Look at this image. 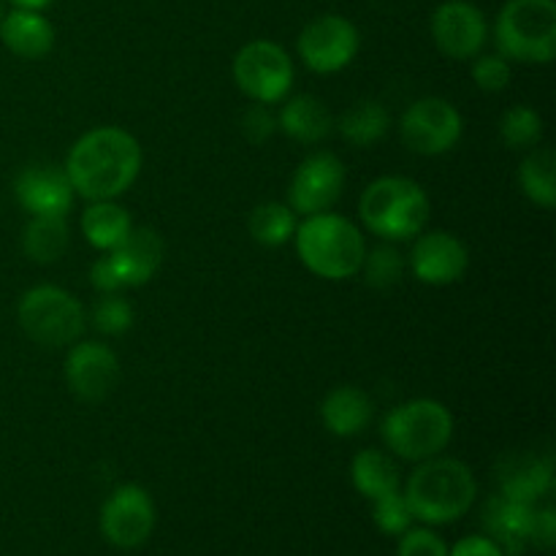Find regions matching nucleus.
<instances>
[{
  "mask_svg": "<svg viewBox=\"0 0 556 556\" xmlns=\"http://www.w3.org/2000/svg\"><path fill=\"white\" fill-rule=\"evenodd\" d=\"M63 168L76 195L87 201H112L139 177L141 147L128 130L106 125V128L87 130L71 147Z\"/></svg>",
  "mask_w": 556,
  "mask_h": 556,
  "instance_id": "1",
  "label": "nucleus"
},
{
  "mask_svg": "<svg viewBox=\"0 0 556 556\" xmlns=\"http://www.w3.org/2000/svg\"><path fill=\"white\" fill-rule=\"evenodd\" d=\"M478 494L476 476L459 459L432 456L407 478L405 500L413 519L424 525H451L472 508Z\"/></svg>",
  "mask_w": 556,
  "mask_h": 556,
  "instance_id": "2",
  "label": "nucleus"
},
{
  "mask_svg": "<svg viewBox=\"0 0 556 556\" xmlns=\"http://www.w3.org/2000/svg\"><path fill=\"white\" fill-rule=\"evenodd\" d=\"M296 253L302 264L313 275L324 280H348L358 275L367 255L362 231L348 217L320 212L307 215L302 226H296Z\"/></svg>",
  "mask_w": 556,
  "mask_h": 556,
  "instance_id": "3",
  "label": "nucleus"
},
{
  "mask_svg": "<svg viewBox=\"0 0 556 556\" xmlns=\"http://www.w3.org/2000/svg\"><path fill=\"white\" fill-rule=\"evenodd\" d=\"M362 220L386 242H407L424 231L429 220L427 190L407 177H380L358 201Z\"/></svg>",
  "mask_w": 556,
  "mask_h": 556,
  "instance_id": "4",
  "label": "nucleus"
},
{
  "mask_svg": "<svg viewBox=\"0 0 556 556\" xmlns=\"http://www.w3.org/2000/svg\"><path fill=\"white\" fill-rule=\"evenodd\" d=\"M383 440L405 462L438 456L454 438V416L438 400H413L394 407L383 421Z\"/></svg>",
  "mask_w": 556,
  "mask_h": 556,
  "instance_id": "5",
  "label": "nucleus"
},
{
  "mask_svg": "<svg viewBox=\"0 0 556 556\" xmlns=\"http://www.w3.org/2000/svg\"><path fill=\"white\" fill-rule=\"evenodd\" d=\"M500 54L519 63H552L556 54L554 0H508L494 27Z\"/></svg>",
  "mask_w": 556,
  "mask_h": 556,
  "instance_id": "6",
  "label": "nucleus"
},
{
  "mask_svg": "<svg viewBox=\"0 0 556 556\" xmlns=\"http://www.w3.org/2000/svg\"><path fill=\"white\" fill-rule=\"evenodd\" d=\"M22 331L43 348L71 345L85 331V309L79 299L58 286H36L22 293L16 304Z\"/></svg>",
  "mask_w": 556,
  "mask_h": 556,
  "instance_id": "7",
  "label": "nucleus"
},
{
  "mask_svg": "<svg viewBox=\"0 0 556 556\" xmlns=\"http://www.w3.org/2000/svg\"><path fill=\"white\" fill-rule=\"evenodd\" d=\"M233 79L255 103H277L293 87V63L275 41H250L233 58Z\"/></svg>",
  "mask_w": 556,
  "mask_h": 556,
  "instance_id": "8",
  "label": "nucleus"
},
{
  "mask_svg": "<svg viewBox=\"0 0 556 556\" xmlns=\"http://www.w3.org/2000/svg\"><path fill=\"white\" fill-rule=\"evenodd\" d=\"M400 136L416 155H443L462 139V114L445 98H421L402 114Z\"/></svg>",
  "mask_w": 556,
  "mask_h": 556,
  "instance_id": "9",
  "label": "nucleus"
},
{
  "mask_svg": "<svg viewBox=\"0 0 556 556\" xmlns=\"http://www.w3.org/2000/svg\"><path fill=\"white\" fill-rule=\"evenodd\" d=\"M362 47L356 25L340 14H324L299 36V58L315 74H337L348 68Z\"/></svg>",
  "mask_w": 556,
  "mask_h": 556,
  "instance_id": "10",
  "label": "nucleus"
},
{
  "mask_svg": "<svg viewBox=\"0 0 556 556\" xmlns=\"http://www.w3.org/2000/svg\"><path fill=\"white\" fill-rule=\"evenodd\" d=\"M345 190V166L331 152H315L296 168L288 188V206L296 215H320L340 201Z\"/></svg>",
  "mask_w": 556,
  "mask_h": 556,
  "instance_id": "11",
  "label": "nucleus"
},
{
  "mask_svg": "<svg viewBox=\"0 0 556 556\" xmlns=\"http://www.w3.org/2000/svg\"><path fill=\"white\" fill-rule=\"evenodd\" d=\"M155 527V503L136 483L114 489L101 508V532L117 548H139Z\"/></svg>",
  "mask_w": 556,
  "mask_h": 556,
  "instance_id": "12",
  "label": "nucleus"
},
{
  "mask_svg": "<svg viewBox=\"0 0 556 556\" xmlns=\"http://www.w3.org/2000/svg\"><path fill=\"white\" fill-rule=\"evenodd\" d=\"M432 38L451 60H470L489 38L486 16L465 0H448L432 14Z\"/></svg>",
  "mask_w": 556,
  "mask_h": 556,
  "instance_id": "13",
  "label": "nucleus"
},
{
  "mask_svg": "<svg viewBox=\"0 0 556 556\" xmlns=\"http://www.w3.org/2000/svg\"><path fill=\"white\" fill-rule=\"evenodd\" d=\"M65 380L81 402H101L119 380V358L103 342H79L65 358Z\"/></svg>",
  "mask_w": 556,
  "mask_h": 556,
  "instance_id": "14",
  "label": "nucleus"
},
{
  "mask_svg": "<svg viewBox=\"0 0 556 556\" xmlns=\"http://www.w3.org/2000/svg\"><path fill=\"white\" fill-rule=\"evenodd\" d=\"M14 195L22 210L30 212V217H65L76 199L65 168L52 166V163H36V166L22 168L14 179Z\"/></svg>",
  "mask_w": 556,
  "mask_h": 556,
  "instance_id": "15",
  "label": "nucleus"
},
{
  "mask_svg": "<svg viewBox=\"0 0 556 556\" xmlns=\"http://www.w3.org/2000/svg\"><path fill=\"white\" fill-rule=\"evenodd\" d=\"M470 253L465 242L448 231H432L418 237L410 250V269L427 286H451L465 277Z\"/></svg>",
  "mask_w": 556,
  "mask_h": 556,
  "instance_id": "16",
  "label": "nucleus"
},
{
  "mask_svg": "<svg viewBox=\"0 0 556 556\" xmlns=\"http://www.w3.org/2000/svg\"><path fill=\"white\" fill-rule=\"evenodd\" d=\"M163 253H166V248H163V239L157 237V231H152V228H130L128 237L117 248L109 250V258H112V266L123 288H136L155 277V271L163 264Z\"/></svg>",
  "mask_w": 556,
  "mask_h": 556,
  "instance_id": "17",
  "label": "nucleus"
},
{
  "mask_svg": "<svg viewBox=\"0 0 556 556\" xmlns=\"http://www.w3.org/2000/svg\"><path fill=\"white\" fill-rule=\"evenodd\" d=\"M532 516H535L532 505L516 503L505 494H497L483 508V527H486L489 538L503 548L505 556H521L530 546Z\"/></svg>",
  "mask_w": 556,
  "mask_h": 556,
  "instance_id": "18",
  "label": "nucleus"
},
{
  "mask_svg": "<svg viewBox=\"0 0 556 556\" xmlns=\"http://www.w3.org/2000/svg\"><path fill=\"white\" fill-rule=\"evenodd\" d=\"M0 41L22 60H38L52 52L54 27L41 11L14 9L0 16Z\"/></svg>",
  "mask_w": 556,
  "mask_h": 556,
  "instance_id": "19",
  "label": "nucleus"
},
{
  "mask_svg": "<svg viewBox=\"0 0 556 556\" xmlns=\"http://www.w3.org/2000/svg\"><path fill=\"white\" fill-rule=\"evenodd\" d=\"M500 486H503L500 494H505V497L516 500V503L535 505L554 486L552 459H541V456H510L500 467Z\"/></svg>",
  "mask_w": 556,
  "mask_h": 556,
  "instance_id": "20",
  "label": "nucleus"
},
{
  "mask_svg": "<svg viewBox=\"0 0 556 556\" xmlns=\"http://www.w3.org/2000/svg\"><path fill=\"white\" fill-rule=\"evenodd\" d=\"M372 400L353 386H337L334 391L326 394L324 405H320L324 427L337 438H353V434L364 432L372 421Z\"/></svg>",
  "mask_w": 556,
  "mask_h": 556,
  "instance_id": "21",
  "label": "nucleus"
},
{
  "mask_svg": "<svg viewBox=\"0 0 556 556\" xmlns=\"http://www.w3.org/2000/svg\"><path fill=\"white\" fill-rule=\"evenodd\" d=\"M331 125H334L331 112L315 96L288 98L280 117H277V128H282V134L291 136L293 141H302V144H318V141H324L331 134Z\"/></svg>",
  "mask_w": 556,
  "mask_h": 556,
  "instance_id": "22",
  "label": "nucleus"
},
{
  "mask_svg": "<svg viewBox=\"0 0 556 556\" xmlns=\"http://www.w3.org/2000/svg\"><path fill=\"white\" fill-rule=\"evenodd\" d=\"M351 481L358 494H364L367 500H380L386 494L400 492L402 478L400 467H396V462L389 454L378 448H367L353 459Z\"/></svg>",
  "mask_w": 556,
  "mask_h": 556,
  "instance_id": "23",
  "label": "nucleus"
},
{
  "mask_svg": "<svg viewBox=\"0 0 556 556\" xmlns=\"http://www.w3.org/2000/svg\"><path fill=\"white\" fill-rule=\"evenodd\" d=\"M134 228L128 210L112 201H92L81 215V233L96 250H114Z\"/></svg>",
  "mask_w": 556,
  "mask_h": 556,
  "instance_id": "24",
  "label": "nucleus"
},
{
  "mask_svg": "<svg viewBox=\"0 0 556 556\" xmlns=\"http://www.w3.org/2000/svg\"><path fill=\"white\" fill-rule=\"evenodd\" d=\"M22 248L25 255L36 264H54L68 250V223L65 217L36 215L25 226L22 233Z\"/></svg>",
  "mask_w": 556,
  "mask_h": 556,
  "instance_id": "25",
  "label": "nucleus"
},
{
  "mask_svg": "<svg viewBox=\"0 0 556 556\" xmlns=\"http://www.w3.org/2000/svg\"><path fill=\"white\" fill-rule=\"evenodd\" d=\"M391 117L383 103L378 101H356L340 117V134L353 147H372L389 134Z\"/></svg>",
  "mask_w": 556,
  "mask_h": 556,
  "instance_id": "26",
  "label": "nucleus"
},
{
  "mask_svg": "<svg viewBox=\"0 0 556 556\" xmlns=\"http://www.w3.org/2000/svg\"><path fill=\"white\" fill-rule=\"evenodd\" d=\"M519 182H521V190H525V195L532 201V204L543 206V210H552V206L556 204L554 150H548V147L532 150L530 155L521 161Z\"/></svg>",
  "mask_w": 556,
  "mask_h": 556,
  "instance_id": "27",
  "label": "nucleus"
},
{
  "mask_svg": "<svg viewBox=\"0 0 556 556\" xmlns=\"http://www.w3.org/2000/svg\"><path fill=\"white\" fill-rule=\"evenodd\" d=\"M248 226L255 242H261L264 248H280L296 233V212L288 204L266 201V204L255 206Z\"/></svg>",
  "mask_w": 556,
  "mask_h": 556,
  "instance_id": "28",
  "label": "nucleus"
},
{
  "mask_svg": "<svg viewBox=\"0 0 556 556\" xmlns=\"http://www.w3.org/2000/svg\"><path fill=\"white\" fill-rule=\"evenodd\" d=\"M500 136L510 150H535L543 139V119L530 106H510L500 119Z\"/></svg>",
  "mask_w": 556,
  "mask_h": 556,
  "instance_id": "29",
  "label": "nucleus"
},
{
  "mask_svg": "<svg viewBox=\"0 0 556 556\" xmlns=\"http://www.w3.org/2000/svg\"><path fill=\"white\" fill-rule=\"evenodd\" d=\"M364 280L367 286L386 291V288H394L402 280V271H405V258H402L400 250L394 244H380L372 253L364 255Z\"/></svg>",
  "mask_w": 556,
  "mask_h": 556,
  "instance_id": "30",
  "label": "nucleus"
},
{
  "mask_svg": "<svg viewBox=\"0 0 556 556\" xmlns=\"http://www.w3.org/2000/svg\"><path fill=\"white\" fill-rule=\"evenodd\" d=\"M92 326L109 337L125 334L134 326V307L117 293H103V299H98L92 307Z\"/></svg>",
  "mask_w": 556,
  "mask_h": 556,
  "instance_id": "31",
  "label": "nucleus"
},
{
  "mask_svg": "<svg viewBox=\"0 0 556 556\" xmlns=\"http://www.w3.org/2000/svg\"><path fill=\"white\" fill-rule=\"evenodd\" d=\"M372 519L375 527L386 535H402L413 527V514L407 508V500L402 492L386 494V497L372 500Z\"/></svg>",
  "mask_w": 556,
  "mask_h": 556,
  "instance_id": "32",
  "label": "nucleus"
},
{
  "mask_svg": "<svg viewBox=\"0 0 556 556\" xmlns=\"http://www.w3.org/2000/svg\"><path fill=\"white\" fill-rule=\"evenodd\" d=\"M510 63L503 54H483L472 63V79L483 92H500L508 87L510 81Z\"/></svg>",
  "mask_w": 556,
  "mask_h": 556,
  "instance_id": "33",
  "label": "nucleus"
},
{
  "mask_svg": "<svg viewBox=\"0 0 556 556\" xmlns=\"http://www.w3.org/2000/svg\"><path fill=\"white\" fill-rule=\"evenodd\" d=\"M277 117L271 114L269 103H250L242 114V134L250 144H266L275 136Z\"/></svg>",
  "mask_w": 556,
  "mask_h": 556,
  "instance_id": "34",
  "label": "nucleus"
},
{
  "mask_svg": "<svg viewBox=\"0 0 556 556\" xmlns=\"http://www.w3.org/2000/svg\"><path fill=\"white\" fill-rule=\"evenodd\" d=\"M396 556H448V546L432 530H407L400 535Z\"/></svg>",
  "mask_w": 556,
  "mask_h": 556,
  "instance_id": "35",
  "label": "nucleus"
},
{
  "mask_svg": "<svg viewBox=\"0 0 556 556\" xmlns=\"http://www.w3.org/2000/svg\"><path fill=\"white\" fill-rule=\"evenodd\" d=\"M556 541V516L554 508H535V516H532V530H530V543H535L538 548L548 552L554 548Z\"/></svg>",
  "mask_w": 556,
  "mask_h": 556,
  "instance_id": "36",
  "label": "nucleus"
},
{
  "mask_svg": "<svg viewBox=\"0 0 556 556\" xmlns=\"http://www.w3.org/2000/svg\"><path fill=\"white\" fill-rule=\"evenodd\" d=\"M448 556H505V552L489 535H470L462 538Z\"/></svg>",
  "mask_w": 556,
  "mask_h": 556,
  "instance_id": "37",
  "label": "nucleus"
},
{
  "mask_svg": "<svg viewBox=\"0 0 556 556\" xmlns=\"http://www.w3.org/2000/svg\"><path fill=\"white\" fill-rule=\"evenodd\" d=\"M90 282L98 293H117L119 288H123V282H119V277H117V271H114L112 258H109V255H103V258H98L96 264H92Z\"/></svg>",
  "mask_w": 556,
  "mask_h": 556,
  "instance_id": "38",
  "label": "nucleus"
},
{
  "mask_svg": "<svg viewBox=\"0 0 556 556\" xmlns=\"http://www.w3.org/2000/svg\"><path fill=\"white\" fill-rule=\"evenodd\" d=\"M49 3H52V0H11L14 9H27V11H41L47 9Z\"/></svg>",
  "mask_w": 556,
  "mask_h": 556,
  "instance_id": "39",
  "label": "nucleus"
},
{
  "mask_svg": "<svg viewBox=\"0 0 556 556\" xmlns=\"http://www.w3.org/2000/svg\"><path fill=\"white\" fill-rule=\"evenodd\" d=\"M0 16H3V0H0Z\"/></svg>",
  "mask_w": 556,
  "mask_h": 556,
  "instance_id": "40",
  "label": "nucleus"
}]
</instances>
